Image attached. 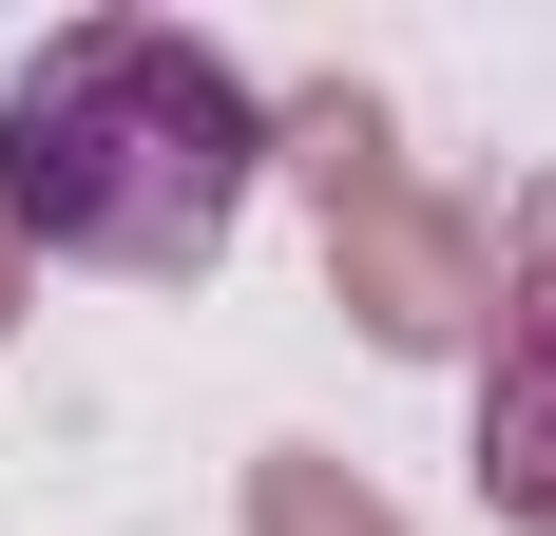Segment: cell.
Returning <instances> with one entry per match:
<instances>
[{
	"mask_svg": "<svg viewBox=\"0 0 556 536\" xmlns=\"http://www.w3.org/2000/svg\"><path fill=\"white\" fill-rule=\"evenodd\" d=\"M269 192V97L250 58L192 39V20H58L20 77H0V212L58 268H212Z\"/></svg>",
	"mask_w": 556,
	"mask_h": 536,
	"instance_id": "obj_1",
	"label": "cell"
},
{
	"mask_svg": "<svg viewBox=\"0 0 556 536\" xmlns=\"http://www.w3.org/2000/svg\"><path fill=\"white\" fill-rule=\"evenodd\" d=\"M480 498H500L518 536H556V230H538V268H518L500 345H480Z\"/></svg>",
	"mask_w": 556,
	"mask_h": 536,
	"instance_id": "obj_2",
	"label": "cell"
}]
</instances>
